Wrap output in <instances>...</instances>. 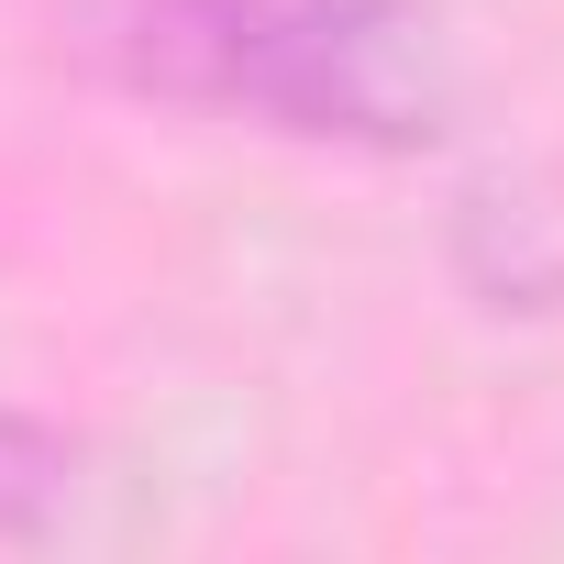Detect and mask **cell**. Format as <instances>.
Returning a JSON list of instances; mask_svg holds the SVG:
<instances>
[{"mask_svg":"<svg viewBox=\"0 0 564 564\" xmlns=\"http://www.w3.org/2000/svg\"><path fill=\"white\" fill-rule=\"evenodd\" d=\"M67 487H78V454H67L56 432H34V421L0 410V553H12V542H45L56 509H67Z\"/></svg>","mask_w":564,"mask_h":564,"instance_id":"2","label":"cell"},{"mask_svg":"<svg viewBox=\"0 0 564 564\" xmlns=\"http://www.w3.org/2000/svg\"><path fill=\"white\" fill-rule=\"evenodd\" d=\"M78 56L133 100L355 155H410L454 111L443 34L410 0H89Z\"/></svg>","mask_w":564,"mask_h":564,"instance_id":"1","label":"cell"}]
</instances>
